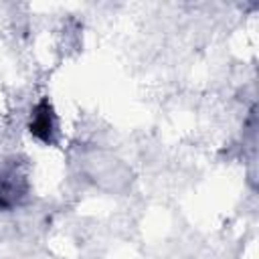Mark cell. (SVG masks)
Here are the masks:
<instances>
[{"mask_svg":"<svg viewBox=\"0 0 259 259\" xmlns=\"http://www.w3.org/2000/svg\"><path fill=\"white\" fill-rule=\"evenodd\" d=\"M30 132L42 140V142H51L53 132H55V121H53V113L49 103H38L34 113H32V121H30Z\"/></svg>","mask_w":259,"mask_h":259,"instance_id":"obj_1","label":"cell"}]
</instances>
